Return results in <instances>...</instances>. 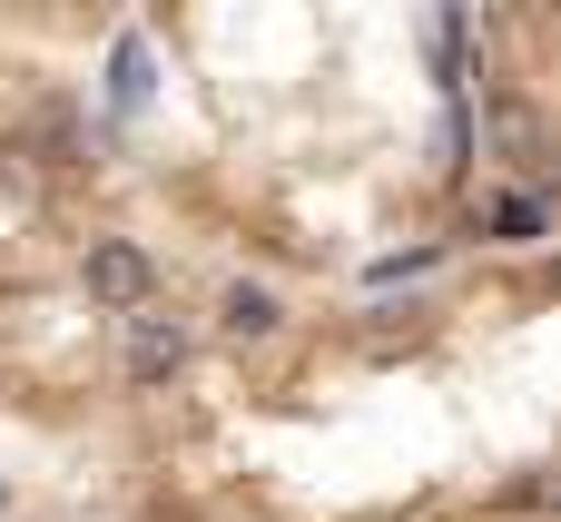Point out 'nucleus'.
Listing matches in <instances>:
<instances>
[{
  "label": "nucleus",
  "instance_id": "f257e3e1",
  "mask_svg": "<svg viewBox=\"0 0 561 522\" xmlns=\"http://www.w3.org/2000/svg\"><path fill=\"white\" fill-rule=\"evenodd\" d=\"M79 286H89L99 306L138 316V306H148V286H158V266H148V247H138V237H89V257H79Z\"/></svg>",
  "mask_w": 561,
  "mask_h": 522
},
{
  "label": "nucleus",
  "instance_id": "f03ea898",
  "mask_svg": "<svg viewBox=\"0 0 561 522\" xmlns=\"http://www.w3.org/2000/svg\"><path fill=\"white\" fill-rule=\"evenodd\" d=\"M168 375H187V316L138 306L128 316V385H168Z\"/></svg>",
  "mask_w": 561,
  "mask_h": 522
},
{
  "label": "nucleus",
  "instance_id": "7ed1b4c3",
  "mask_svg": "<svg viewBox=\"0 0 561 522\" xmlns=\"http://www.w3.org/2000/svg\"><path fill=\"white\" fill-rule=\"evenodd\" d=\"M217 326H227L237 345H266V336L286 326V306H276V286H256V276H237V286L217 296Z\"/></svg>",
  "mask_w": 561,
  "mask_h": 522
}]
</instances>
